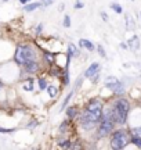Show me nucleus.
<instances>
[{"mask_svg":"<svg viewBox=\"0 0 141 150\" xmlns=\"http://www.w3.org/2000/svg\"><path fill=\"white\" fill-rule=\"evenodd\" d=\"M107 106L109 107L111 115L118 127H126L129 122V115L133 108L131 102L125 96H112L107 100Z\"/></svg>","mask_w":141,"mask_h":150,"instance_id":"obj_1","label":"nucleus"},{"mask_svg":"<svg viewBox=\"0 0 141 150\" xmlns=\"http://www.w3.org/2000/svg\"><path fill=\"white\" fill-rule=\"evenodd\" d=\"M35 59H42V49L39 47L38 43H31V42H21L17 43L14 54H13V60L17 67H22L27 61Z\"/></svg>","mask_w":141,"mask_h":150,"instance_id":"obj_2","label":"nucleus"},{"mask_svg":"<svg viewBox=\"0 0 141 150\" xmlns=\"http://www.w3.org/2000/svg\"><path fill=\"white\" fill-rule=\"evenodd\" d=\"M116 127H118V124L114 121V118L111 115V111H109V107L105 104V108H104V112H103V118H101V121L98 122L97 128L94 131L93 140H94V142H98V140H103V139H108L109 135L116 129Z\"/></svg>","mask_w":141,"mask_h":150,"instance_id":"obj_3","label":"nucleus"},{"mask_svg":"<svg viewBox=\"0 0 141 150\" xmlns=\"http://www.w3.org/2000/svg\"><path fill=\"white\" fill-rule=\"evenodd\" d=\"M131 145V134L129 127H116L108 138V146L112 150H123Z\"/></svg>","mask_w":141,"mask_h":150,"instance_id":"obj_4","label":"nucleus"},{"mask_svg":"<svg viewBox=\"0 0 141 150\" xmlns=\"http://www.w3.org/2000/svg\"><path fill=\"white\" fill-rule=\"evenodd\" d=\"M103 88L105 91H109L111 97L112 96H126V85L123 81H120L115 75H107L104 78ZM109 97V99H111Z\"/></svg>","mask_w":141,"mask_h":150,"instance_id":"obj_5","label":"nucleus"},{"mask_svg":"<svg viewBox=\"0 0 141 150\" xmlns=\"http://www.w3.org/2000/svg\"><path fill=\"white\" fill-rule=\"evenodd\" d=\"M77 125H76L75 121H72L69 118H64L60 124H58V128H57V132L58 135H77Z\"/></svg>","mask_w":141,"mask_h":150,"instance_id":"obj_6","label":"nucleus"},{"mask_svg":"<svg viewBox=\"0 0 141 150\" xmlns=\"http://www.w3.org/2000/svg\"><path fill=\"white\" fill-rule=\"evenodd\" d=\"M46 72H47V75H49L50 78L60 81V79H61V76H62V74H64V65L58 64V63H54L53 65L47 67Z\"/></svg>","mask_w":141,"mask_h":150,"instance_id":"obj_7","label":"nucleus"},{"mask_svg":"<svg viewBox=\"0 0 141 150\" xmlns=\"http://www.w3.org/2000/svg\"><path fill=\"white\" fill-rule=\"evenodd\" d=\"M72 138L68 136V135H58L57 138H55V145L58 146L60 149L62 150H69L72 147Z\"/></svg>","mask_w":141,"mask_h":150,"instance_id":"obj_8","label":"nucleus"},{"mask_svg":"<svg viewBox=\"0 0 141 150\" xmlns=\"http://www.w3.org/2000/svg\"><path fill=\"white\" fill-rule=\"evenodd\" d=\"M57 57H58V53L42 49V59H43L46 67H50V65H53L54 63H57Z\"/></svg>","mask_w":141,"mask_h":150,"instance_id":"obj_9","label":"nucleus"},{"mask_svg":"<svg viewBox=\"0 0 141 150\" xmlns=\"http://www.w3.org/2000/svg\"><path fill=\"white\" fill-rule=\"evenodd\" d=\"M80 110L82 108L77 104H68V107L65 108V117L76 122V120H77L79 114H80Z\"/></svg>","mask_w":141,"mask_h":150,"instance_id":"obj_10","label":"nucleus"},{"mask_svg":"<svg viewBox=\"0 0 141 150\" xmlns=\"http://www.w3.org/2000/svg\"><path fill=\"white\" fill-rule=\"evenodd\" d=\"M97 72H101V63H100V61H93L91 64L84 70L83 75H84V78H86V79H90L93 75L97 74Z\"/></svg>","mask_w":141,"mask_h":150,"instance_id":"obj_11","label":"nucleus"},{"mask_svg":"<svg viewBox=\"0 0 141 150\" xmlns=\"http://www.w3.org/2000/svg\"><path fill=\"white\" fill-rule=\"evenodd\" d=\"M127 46H129V50L131 53H137L141 47V40L138 35H131V38H129L127 40Z\"/></svg>","mask_w":141,"mask_h":150,"instance_id":"obj_12","label":"nucleus"},{"mask_svg":"<svg viewBox=\"0 0 141 150\" xmlns=\"http://www.w3.org/2000/svg\"><path fill=\"white\" fill-rule=\"evenodd\" d=\"M66 54H69L72 59H79L82 56V49L79 47V45H75L73 42H69L66 45V50H65Z\"/></svg>","mask_w":141,"mask_h":150,"instance_id":"obj_13","label":"nucleus"},{"mask_svg":"<svg viewBox=\"0 0 141 150\" xmlns=\"http://www.w3.org/2000/svg\"><path fill=\"white\" fill-rule=\"evenodd\" d=\"M35 76L33 75H31V76H28V78H25L24 81H21V88L22 91L25 92H33L35 91Z\"/></svg>","mask_w":141,"mask_h":150,"instance_id":"obj_14","label":"nucleus"},{"mask_svg":"<svg viewBox=\"0 0 141 150\" xmlns=\"http://www.w3.org/2000/svg\"><path fill=\"white\" fill-rule=\"evenodd\" d=\"M61 85V83H60ZM57 85V83H49V86H47V89H46V92H47V95H49L50 99H53V100H55L57 97H58V95H60L61 92V86Z\"/></svg>","mask_w":141,"mask_h":150,"instance_id":"obj_15","label":"nucleus"},{"mask_svg":"<svg viewBox=\"0 0 141 150\" xmlns=\"http://www.w3.org/2000/svg\"><path fill=\"white\" fill-rule=\"evenodd\" d=\"M77 45H79L80 49H86L87 52H94V50H96V46H97V45H94L90 39H86V38H80V39L77 40Z\"/></svg>","mask_w":141,"mask_h":150,"instance_id":"obj_16","label":"nucleus"},{"mask_svg":"<svg viewBox=\"0 0 141 150\" xmlns=\"http://www.w3.org/2000/svg\"><path fill=\"white\" fill-rule=\"evenodd\" d=\"M125 28L127 32H134L136 31V20H134V17L130 16V14H125Z\"/></svg>","mask_w":141,"mask_h":150,"instance_id":"obj_17","label":"nucleus"},{"mask_svg":"<svg viewBox=\"0 0 141 150\" xmlns=\"http://www.w3.org/2000/svg\"><path fill=\"white\" fill-rule=\"evenodd\" d=\"M36 82H38V89L40 92H43V91H46L47 89V86H49V78L47 76H44L43 74H40V75H38L36 76Z\"/></svg>","mask_w":141,"mask_h":150,"instance_id":"obj_18","label":"nucleus"},{"mask_svg":"<svg viewBox=\"0 0 141 150\" xmlns=\"http://www.w3.org/2000/svg\"><path fill=\"white\" fill-rule=\"evenodd\" d=\"M76 92H75V89H70L68 93L65 95V97L62 99V102H61V106H60V112H62V111H65V108L68 107V104L70 103V100H72V97H73V95H75Z\"/></svg>","mask_w":141,"mask_h":150,"instance_id":"obj_19","label":"nucleus"},{"mask_svg":"<svg viewBox=\"0 0 141 150\" xmlns=\"http://www.w3.org/2000/svg\"><path fill=\"white\" fill-rule=\"evenodd\" d=\"M42 7H43L42 1H31L28 4L22 6V11H25V13H33V11H36L38 8H42Z\"/></svg>","mask_w":141,"mask_h":150,"instance_id":"obj_20","label":"nucleus"},{"mask_svg":"<svg viewBox=\"0 0 141 150\" xmlns=\"http://www.w3.org/2000/svg\"><path fill=\"white\" fill-rule=\"evenodd\" d=\"M109 8L114 11V13H116V14H123V13H125L123 6L120 4V3H118V1H112V3L109 4Z\"/></svg>","mask_w":141,"mask_h":150,"instance_id":"obj_21","label":"nucleus"},{"mask_svg":"<svg viewBox=\"0 0 141 150\" xmlns=\"http://www.w3.org/2000/svg\"><path fill=\"white\" fill-rule=\"evenodd\" d=\"M84 75H79L77 78L75 79V83H73V89H75V92H79L82 89V86H83V83H84Z\"/></svg>","mask_w":141,"mask_h":150,"instance_id":"obj_22","label":"nucleus"},{"mask_svg":"<svg viewBox=\"0 0 141 150\" xmlns=\"http://www.w3.org/2000/svg\"><path fill=\"white\" fill-rule=\"evenodd\" d=\"M84 147H86V146H84V142L82 139L76 138V139L72 140V147H70L72 150H82V149H84Z\"/></svg>","mask_w":141,"mask_h":150,"instance_id":"obj_23","label":"nucleus"},{"mask_svg":"<svg viewBox=\"0 0 141 150\" xmlns=\"http://www.w3.org/2000/svg\"><path fill=\"white\" fill-rule=\"evenodd\" d=\"M96 52L98 53V56L101 57V59H108V54H107V50L104 47L101 43H98L97 46H96Z\"/></svg>","mask_w":141,"mask_h":150,"instance_id":"obj_24","label":"nucleus"},{"mask_svg":"<svg viewBox=\"0 0 141 150\" xmlns=\"http://www.w3.org/2000/svg\"><path fill=\"white\" fill-rule=\"evenodd\" d=\"M39 124H40V122H39L36 118H31V120L28 121V124L25 125V128L29 129V131H33V129H36L39 127Z\"/></svg>","mask_w":141,"mask_h":150,"instance_id":"obj_25","label":"nucleus"},{"mask_svg":"<svg viewBox=\"0 0 141 150\" xmlns=\"http://www.w3.org/2000/svg\"><path fill=\"white\" fill-rule=\"evenodd\" d=\"M62 27L64 28L72 27V18H70L69 14H64V17H62Z\"/></svg>","mask_w":141,"mask_h":150,"instance_id":"obj_26","label":"nucleus"},{"mask_svg":"<svg viewBox=\"0 0 141 150\" xmlns=\"http://www.w3.org/2000/svg\"><path fill=\"white\" fill-rule=\"evenodd\" d=\"M131 145L136 146L137 149H141V136H134V135H131Z\"/></svg>","mask_w":141,"mask_h":150,"instance_id":"obj_27","label":"nucleus"},{"mask_svg":"<svg viewBox=\"0 0 141 150\" xmlns=\"http://www.w3.org/2000/svg\"><path fill=\"white\" fill-rule=\"evenodd\" d=\"M43 29H44V24L43 22H39L38 25L35 27V36H40V35H43Z\"/></svg>","mask_w":141,"mask_h":150,"instance_id":"obj_28","label":"nucleus"},{"mask_svg":"<svg viewBox=\"0 0 141 150\" xmlns=\"http://www.w3.org/2000/svg\"><path fill=\"white\" fill-rule=\"evenodd\" d=\"M89 81L91 82V85H97L98 82L101 81V72H97V74H94Z\"/></svg>","mask_w":141,"mask_h":150,"instance_id":"obj_29","label":"nucleus"},{"mask_svg":"<svg viewBox=\"0 0 141 150\" xmlns=\"http://www.w3.org/2000/svg\"><path fill=\"white\" fill-rule=\"evenodd\" d=\"M82 8H84V3H83V0H76L75 3H73V10H82Z\"/></svg>","mask_w":141,"mask_h":150,"instance_id":"obj_30","label":"nucleus"},{"mask_svg":"<svg viewBox=\"0 0 141 150\" xmlns=\"http://www.w3.org/2000/svg\"><path fill=\"white\" fill-rule=\"evenodd\" d=\"M17 128H3L1 125H0V134H13V132H15Z\"/></svg>","mask_w":141,"mask_h":150,"instance_id":"obj_31","label":"nucleus"},{"mask_svg":"<svg viewBox=\"0 0 141 150\" xmlns=\"http://www.w3.org/2000/svg\"><path fill=\"white\" fill-rule=\"evenodd\" d=\"M100 17L103 18V21L105 22V24H108V22H109V16L105 13V11H103V10L100 11Z\"/></svg>","mask_w":141,"mask_h":150,"instance_id":"obj_32","label":"nucleus"},{"mask_svg":"<svg viewBox=\"0 0 141 150\" xmlns=\"http://www.w3.org/2000/svg\"><path fill=\"white\" fill-rule=\"evenodd\" d=\"M40 1H42V6H43V7H50V6L54 4L55 0H40Z\"/></svg>","mask_w":141,"mask_h":150,"instance_id":"obj_33","label":"nucleus"},{"mask_svg":"<svg viewBox=\"0 0 141 150\" xmlns=\"http://www.w3.org/2000/svg\"><path fill=\"white\" fill-rule=\"evenodd\" d=\"M119 47H120V49H123V50H129L127 42H120V43H119Z\"/></svg>","mask_w":141,"mask_h":150,"instance_id":"obj_34","label":"nucleus"},{"mask_svg":"<svg viewBox=\"0 0 141 150\" xmlns=\"http://www.w3.org/2000/svg\"><path fill=\"white\" fill-rule=\"evenodd\" d=\"M64 10H65V3L61 1L60 4H58V11H60V13H64Z\"/></svg>","mask_w":141,"mask_h":150,"instance_id":"obj_35","label":"nucleus"},{"mask_svg":"<svg viewBox=\"0 0 141 150\" xmlns=\"http://www.w3.org/2000/svg\"><path fill=\"white\" fill-rule=\"evenodd\" d=\"M6 88V83H4V81L1 79V76H0V91H3Z\"/></svg>","mask_w":141,"mask_h":150,"instance_id":"obj_36","label":"nucleus"},{"mask_svg":"<svg viewBox=\"0 0 141 150\" xmlns=\"http://www.w3.org/2000/svg\"><path fill=\"white\" fill-rule=\"evenodd\" d=\"M18 1H20V3H21V4L24 6V4H28V3H31L32 0H18Z\"/></svg>","mask_w":141,"mask_h":150,"instance_id":"obj_37","label":"nucleus"},{"mask_svg":"<svg viewBox=\"0 0 141 150\" xmlns=\"http://www.w3.org/2000/svg\"><path fill=\"white\" fill-rule=\"evenodd\" d=\"M1 1H3V3H7V1H10V0H1Z\"/></svg>","mask_w":141,"mask_h":150,"instance_id":"obj_38","label":"nucleus"},{"mask_svg":"<svg viewBox=\"0 0 141 150\" xmlns=\"http://www.w3.org/2000/svg\"><path fill=\"white\" fill-rule=\"evenodd\" d=\"M140 20H141V11H140Z\"/></svg>","mask_w":141,"mask_h":150,"instance_id":"obj_39","label":"nucleus"},{"mask_svg":"<svg viewBox=\"0 0 141 150\" xmlns=\"http://www.w3.org/2000/svg\"><path fill=\"white\" fill-rule=\"evenodd\" d=\"M129 1H134V0H129Z\"/></svg>","mask_w":141,"mask_h":150,"instance_id":"obj_40","label":"nucleus"}]
</instances>
